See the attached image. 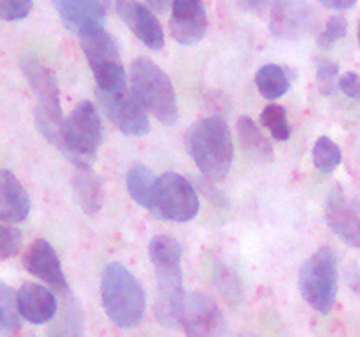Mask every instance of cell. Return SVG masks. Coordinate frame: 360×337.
Returning <instances> with one entry per match:
<instances>
[{"mask_svg": "<svg viewBox=\"0 0 360 337\" xmlns=\"http://www.w3.org/2000/svg\"><path fill=\"white\" fill-rule=\"evenodd\" d=\"M148 253L157 277L155 316L164 326H174L176 323L181 322L186 302L183 291L181 244L169 235H155Z\"/></svg>", "mask_w": 360, "mask_h": 337, "instance_id": "obj_1", "label": "cell"}, {"mask_svg": "<svg viewBox=\"0 0 360 337\" xmlns=\"http://www.w3.org/2000/svg\"><path fill=\"white\" fill-rule=\"evenodd\" d=\"M186 147L210 181L227 178L234 160V143L227 121L221 116H207L190 126L186 133Z\"/></svg>", "mask_w": 360, "mask_h": 337, "instance_id": "obj_2", "label": "cell"}, {"mask_svg": "<svg viewBox=\"0 0 360 337\" xmlns=\"http://www.w3.org/2000/svg\"><path fill=\"white\" fill-rule=\"evenodd\" d=\"M101 298L108 318L120 329H132L143 319L146 293L123 263L112 262L102 272Z\"/></svg>", "mask_w": 360, "mask_h": 337, "instance_id": "obj_3", "label": "cell"}, {"mask_svg": "<svg viewBox=\"0 0 360 337\" xmlns=\"http://www.w3.org/2000/svg\"><path fill=\"white\" fill-rule=\"evenodd\" d=\"M132 93L146 112L153 114L164 125L178 121L179 109L172 81L153 60L139 56L130 67Z\"/></svg>", "mask_w": 360, "mask_h": 337, "instance_id": "obj_4", "label": "cell"}, {"mask_svg": "<svg viewBox=\"0 0 360 337\" xmlns=\"http://www.w3.org/2000/svg\"><path fill=\"white\" fill-rule=\"evenodd\" d=\"M79 44L94 72L97 91L108 93L127 88V74L112 35L98 21L83 25L77 32Z\"/></svg>", "mask_w": 360, "mask_h": 337, "instance_id": "obj_5", "label": "cell"}, {"mask_svg": "<svg viewBox=\"0 0 360 337\" xmlns=\"http://www.w3.org/2000/svg\"><path fill=\"white\" fill-rule=\"evenodd\" d=\"M101 143L102 125L97 109L90 100H81L65 118L58 150L76 168H91Z\"/></svg>", "mask_w": 360, "mask_h": 337, "instance_id": "obj_6", "label": "cell"}, {"mask_svg": "<svg viewBox=\"0 0 360 337\" xmlns=\"http://www.w3.org/2000/svg\"><path fill=\"white\" fill-rule=\"evenodd\" d=\"M338 276V260L330 248H320L313 253L301 267L299 284L306 304L315 311L327 315L334 308L340 286Z\"/></svg>", "mask_w": 360, "mask_h": 337, "instance_id": "obj_7", "label": "cell"}, {"mask_svg": "<svg viewBox=\"0 0 360 337\" xmlns=\"http://www.w3.org/2000/svg\"><path fill=\"white\" fill-rule=\"evenodd\" d=\"M199 195L178 172H165L158 178L150 213L176 223L192 221L199 213Z\"/></svg>", "mask_w": 360, "mask_h": 337, "instance_id": "obj_8", "label": "cell"}, {"mask_svg": "<svg viewBox=\"0 0 360 337\" xmlns=\"http://www.w3.org/2000/svg\"><path fill=\"white\" fill-rule=\"evenodd\" d=\"M97 97L109 121L120 132L134 137L146 136L150 132V118H148L146 109L141 105L132 90L122 88V90L108 91V93L97 91Z\"/></svg>", "mask_w": 360, "mask_h": 337, "instance_id": "obj_9", "label": "cell"}, {"mask_svg": "<svg viewBox=\"0 0 360 337\" xmlns=\"http://www.w3.org/2000/svg\"><path fill=\"white\" fill-rule=\"evenodd\" d=\"M186 337H221L224 315L217 302L206 293H192L186 297L181 315Z\"/></svg>", "mask_w": 360, "mask_h": 337, "instance_id": "obj_10", "label": "cell"}, {"mask_svg": "<svg viewBox=\"0 0 360 337\" xmlns=\"http://www.w3.org/2000/svg\"><path fill=\"white\" fill-rule=\"evenodd\" d=\"M326 220L330 230L352 248L360 249V211L341 186H334L326 204Z\"/></svg>", "mask_w": 360, "mask_h": 337, "instance_id": "obj_11", "label": "cell"}, {"mask_svg": "<svg viewBox=\"0 0 360 337\" xmlns=\"http://www.w3.org/2000/svg\"><path fill=\"white\" fill-rule=\"evenodd\" d=\"M169 30L181 46L199 44L207 32L206 7L200 0H174Z\"/></svg>", "mask_w": 360, "mask_h": 337, "instance_id": "obj_12", "label": "cell"}, {"mask_svg": "<svg viewBox=\"0 0 360 337\" xmlns=\"http://www.w3.org/2000/svg\"><path fill=\"white\" fill-rule=\"evenodd\" d=\"M23 265L32 276L44 281L46 284H49L58 293H69V283L65 279L58 255L46 239L39 237L28 246L23 256Z\"/></svg>", "mask_w": 360, "mask_h": 337, "instance_id": "obj_13", "label": "cell"}, {"mask_svg": "<svg viewBox=\"0 0 360 337\" xmlns=\"http://www.w3.org/2000/svg\"><path fill=\"white\" fill-rule=\"evenodd\" d=\"M116 11H118L123 23L146 48L153 49V51L164 48V28H162L160 21L155 18L153 11L148 9L143 4L136 2V0H120Z\"/></svg>", "mask_w": 360, "mask_h": 337, "instance_id": "obj_14", "label": "cell"}, {"mask_svg": "<svg viewBox=\"0 0 360 337\" xmlns=\"http://www.w3.org/2000/svg\"><path fill=\"white\" fill-rule=\"evenodd\" d=\"M21 70H23L32 91H34L39 100L37 111L51 116H62L58 83H56V77L53 76L51 70L34 56H23L21 58Z\"/></svg>", "mask_w": 360, "mask_h": 337, "instance_id": "obj_15", "label": "cell"}, {"mask_svg": "<svg viewBox=\"0 0 360 337\" xmlns=\"http://www.w3.org/2000/svg\"><path fill=\"white\" fill-rule=\"evenodd\" d=\"M18 308L28 323L42 325L56 316L58 304L51 290L37 283H25L18 290Z\"/></svg>", "mask_w": 360, "mask_h": 337, "instance_id": "obj_16", "label": "cell"}, {"mask_svg": "<svg viewBox=\"0 0 360 337\" xmlns=\"http://www.w3.org/2000/svg\"><path fill=\"white\" fill-rule=\"evenodd\" d=\"M32 209L30 197L20 179L11 171L0 172V220L4 223H21Z\"/></svg>", "mask_w": 360, "mask_h": 337, "instance_id": "obj_17", "label": "cell"}, {"mask_svg": "<svg viewBox=\"0 0 360 337\" xmlns=\"http://www.w3.org/2000/svg\"><path fill=\"white\" fill-rule=\"evenodd\" d=\"M309 16L302 0H278L271 14V32L280 39H295L308 30Z\"/></svg>", "mask_w": 360, "mask_h": 337, "instance_id": "obj_18", "label": "cell"}, {"mask_svg": "<svg viewBox=\"0 0 360 337\" xmlns=\"http://www.w3.org/2000/svg\"><path fill=\"white\" fill-rule=\"evenodd\" d=\"M53 6L60 14L63 27L76 32L90 21L101 23L108 13L97 0H53Z\"/></svg>", "mask_w": 360, "mask_h": 337, "instance_id": "obj_19", "label": "cell"}, {"mask_svg": "<svg viewBox=\"0 0 360 337\" xmlns=\"http://www.w3.org/2000/svg\"><path fill=\"white\" fill-rule=\"evenodd\" d=\"M74 195L79 202L81 209L88 214H97L104 202V190L102 183L91 168H77L72 178Z\"/></svg>", "mask_w": 360, "mask_h": 337, "instance_id": "obj_20", "label": "cell"}, {"mask_svg": "<svg viewBox=\"0 0 360 337\" xmlns=\"http://www.w3.org/2000/svg\"><path fill=\"white\" fill-rule=\"evenodd\" d=\"M238 133L246 154H248L253 161H257V164H269V161L273 160V146H271L267 137L264 136L262 130L255 125V121H253L252 118L241 116V118L238 119Z\"/></svg>", "mask_w": 360, "mask_h": 337, "instance_id": "obj_21", "label": "cell"}, {"mask_svg": "<svg viewBox=\"0 0 360 337\" xmlns=\"http://www.w3.org/2000/svg\"><path fill=\"white\" fill-rule=\"evenodd\" d=\"M157 181L158 178L153 174L150 167H146V165H134L129 171V174H127V190H129L134 202H137L139 206L146 207L150 211L151 204H153Z\"/></svg>", "mask_w": 360, "mask_h": 337, "instance_id": "obj_22", "label": "cell"}, {"mask_svg": "<svg viewBox=\"0 0 360 337\" xmlns=\"http://www.w3.org/2000/svg\"><path fill=\"white\" fill-rule=\"evenodd\" d=\"M255 84L264 98L274 100V98H280L287 93L288 88H290V77L281 65L267 63L257 70Z\"/></svg>", "mask_w": 360, "mask_h": 337, "instance_id": "obj_23", "label": "cell"}, {"mask_svg": "<svg viewBox=\"0 0 360 337\" xmlns=\"http://www.w3.org/2000/svg\"><path fill=\"white\" fill-rule=\"evenodd\" d=\"M20 308H18V291L0 283V329L6 337H16L20 332Z\"/></svg>", "mask_w": 360, "mask_h": 337, "instance_id": "obj_24", "label": "cell"}, {"mask_svg": "<svg viewBox=\"0 0 360 337\" xmlns=\"http://www.w3.org/2000/svg\"><path fill=\"white\" fill-rule=\"evenodd\" d=\"M83 333V312L76 300L69 298L67 293L65 304H63L62 315L58 316L56 323L51 329L53 337H81Z\"/></svg>", "mask_w": 360, "mask_h": 337, "instance_id": "obj_25", "label": "cell"}, {"mask_svg": "<svg viewBox=\"0 0 360 337\" xmlns=\"http://www.w3.org/2000/svg\"><path fill=\"white\" fill-rule=\"evenodd\" d=\"M343 154H341V147L334 143L330 137H319L313 147V164L323 174H330L336 171L341 165Z\"/></svg>", "mask_w": 360, "mask_h": 337, "instance_id": "obj_26", "label": "cell"}, {"mask_svg": "<svg viewBox=\"0 0 360 337\" xmlns=\"http://www.w3.org/2000/svg\"><path fill=\"white\" fill-rule=\"evenodd\" d=\"M260 118H262V125L269 130L273 139L285 143V140H288L292 137V126L288 123V116L285 107H281L278 104L266 105Z\"/></svg>", "mask_w": 360, "mask_h": 337, "instance_id": "obj_27", "label": "cell"}, {"mask_svg": "<svg viewBox=\"0 0 360 337\" xmlns=\"http://www.w3.org/2000/svg\"><path fill=\"white\" fill-rule=\"evenodd\" d=\"M340 65L329 58H320L316 62V84L322 95H333L340 86Z\"/></svg>", "mask_w": 360, "mask_h": 337, "instance_id": "obj_28", "label": "cell"}, {"mask_svg": "<svg viewBox=\"0 0 360 337\" xmlns=\"http://www.w3.org/2000/svg\"><path fill=\"white\" fill-rule=\"evenodd\" d=\"M348 32V21L347 18L336 14V16L329 18L323 27V30L320 32L319 37H316V44L322 49H330L336 44L340 39H343Z\"/></svg>", "mask_w": 360, "mask_h": 337, "instance_id": "obj_29", "label": "cell"}, {"mask_svg": "<svg viewBox=\"0 0 360 337\" xmlns=\"http://www.w3.org/2000/svg\"><path fill=\"white\" fill-rule=\"evenodd\" d=\"M34 0H0V18L6 21L25 20L32 13Z\"/></svg>", "mask_w": 360, "mask_h": 337, "instance_id": "obj_30", "label": "cell"}, {"mask_svg": "<svg viewBox=\"0 0 360 337\" xmlns=\"http://www.w3.org/2000/svg\"><path fill=\"white\" fill-rule=\"evenodd\" d=\"M21 232L16 227L4 225L0 230V258L7 260L20 251Z\"/></svg>", "mask_w": 360, "mask_h": 337, "instance_id": "obj_31", "label": "cell"}, {"mask_svg": "<svg viewBox=\"0 0 360 337\" xmlns=\"http://www.w3.org/2000/svg\"><path fill=\"white\" fill-rule=\"evenodd\" d=\"M340 90L347 95L348 98H360V77L355 72H347L340 77Z\"/></svg>", "mask_w": 360, "mask_h": 337, "instance_id": "obj_32", "label": "cell"}, {"mask_svg": "<svg viewBox=\"0 0 360 337\" xmlns=\"http://www.w3.org/2000/svg\"><path fill=\"white\" fill-rule=\"evenodd\" d=\"M320 4L326 6L327 9L347 11V9H352V7L357 4V0H320Z\"/></svg>", "mask_w": 360, "mask_h": 337, "instance_id": "obj_33", "label": "cell"}, {"mask_svg": "<svg viewBox=\"0 0 360 337\" xmlns=\"http://www.w3.org/2000/svg\"><path fill=\"white\" fill-rule=\"evenodd\" d=\"M243 7L246 11H252V13H262L267 6V0H239Z\"/></svg>", "mask_w": 360, "mask_h": 337, "instance_id": "obj_34", "label": "cell"}, {"mask_svg": "<svg viewBox=\"0 0 360 337\" xmlns=\"http://www.w3.org/2000/svg\"><path fill=\"white\" fill-rule=\"evenodd\" d=\"M146 2L150 4L155 11H158V13H165L169 7H172L174 0H146Z\"/></svg>", "mask_w": 360, "mask_h": 337, "instance_id": "obj_35", "label": "cell"}, {"mask_svg": "<svg viewBox=\"0 0 360 337\" xmlns=\"http://www.w3.org/2000/svg\"><path fill=\"white\" fill-rule=\"evenodd\" d=\"M97 2L101 4V6L104 7L105 11H109V9H111V7H116V6H118L120 0H97Z\"/></svg>", "mask_w": 360, "mask_h": 337, "instance_id": "obj_36", "label": "cell"}, {"mask_svg": "<svg viewBox=\"0 0 360 337\" xmlns=\"http://www.w3.org/2000/svg\"><path fill=\"white\" fill-rule=\"evenodd\" d=\"M359 46H360V25H359Z\"/></svg>", "mask_w": 360, "mask_h": 337, "instance_id": "obj_37", "label": "cell"}, {"mask_svg": "<svg viewBox=\"0 0 360 337\" xmlns=\"http://www.w3.org/2000/svg\"><path fill=\"white\" fill-rule=\"evenodd\" d=\"M245 337H255V336H245Z\"/></svg>", "mask_w": 360, "mask_h": 337, "instance_id": "obj_38", "label": "cell"}]
</instances>
